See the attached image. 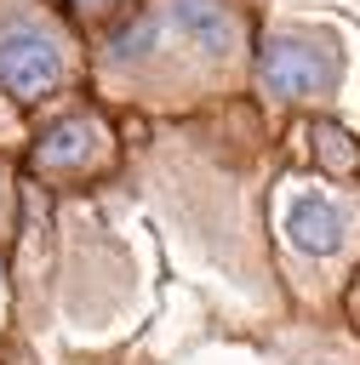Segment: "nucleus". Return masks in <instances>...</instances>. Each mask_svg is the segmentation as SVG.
<instances>
[{
    "label": "nucleus",
    "instance_id": "1",
    "mask_svg": "<svg viewBox=\"0 0 360 365\" xmlns=\"http://www.w3.org/2000/svg\"><path fill=\"white\" fill-rule=\"evenodd\" d=\"M343 74V51L337 40L314 34V29H269L263 34V51H257V86L280 103H297V97H314V91H331Z\"/></svg>",
    "mask_w": 360,
    "mask_h": 365
},
{
    "label": "nucleus",
    "instance_id": "2",
    "mask_svg": "<svg viewBox=\"0 0 360 365\" xmlns=\"http://www.w3.org/2000/svg\"><path fill=\"white\" fill-rule=\"evenodd\" d=\"M63 74H69V57L46 29L34 23L0 29V91H11L17 103H40L63 86Z\"/></svg>",
    "mask_w": 360,
    "mask_h": 365
},
{
    "label": "nucleus",
    "instance_id": "3",
    "mask_svg": "<svg viewBox=\"0 0 360 365\" xmlns=\"http://www.w3.org/2000/svg\"><path fill=\"white\" fill-rule=\"evenodd\" d=\"M160 23H166V40H183L206 57H229L240 51V23L223 0H160L154 6Z\"/></svg>",
    "mask_w": 360,
    "mask_h": 365
},
{
    "label": "nucleus",
    "instance_id": "4",
    "mask_svg": "<svg viewBox=\"0 0 360 365\" xmlns=\"http://www.w3.org/2000/svg\"><path fill=\"white\" fill-rule=\"evenodd\" d=\"M286 240L303 257H331L349 240V211L331 194H291L286 200Z\"/></svg>",
    "mask_w": 360,
    "mask_h": 365
},
{
    "label": "nucleus",
    "instance_id": "5",
    "mask_svg": "<svg viewBox=\"0 0 360 365\" xmlns=\"http://www.w3.org/2000/svg\"><path fill=\"white\" fill-rule=\"evenodd\" d=\"M97 148H103V125H97L91 114H69V120H57V125L34 143V165H40V171H80Z\"/></svg>",
    "mask_w": 360,
    "mask_h": 365
},
{
    "label": "nucleus",
    "instance_id": "6",
    "mask_svg": "<svg viewBox=\"0 0 360 365\" xmlns=\"http://www.w3.org/2000/svg\"><path fill=\"white\" fill-rule=\"evenodd\" d=\"M160 40H166L160 11H137L131 23H120V29L109 34V57H114V63H126V57H149Z\"/></svg>",
    "mask_w": 360,
    "mask_h": 365
},
{
    "label": "nucleus",
    "instance_id": "7",
    "mask_svg": "<svg viewBox=\"0 0 360 365\" xmlns=\"http://www.w3.org/2000/svg\"><path fill=\"white\" fill-rule=\"evenodd\" d=\"M309 143H314V154H320L326 171H354V165H360V143H354L343 125H314Z\"/></svg>",
    "mask_w": 360,
    "mask_h": 365
},
{
    "label": "nucleus",
    "instance_id": "8",
    "mask_svg": "<svg viewBox=\"0 0 360 365\" xmlns=\"http://www.w3.org/2000/svg\"><path fill=\"white\" fill-rule=\"evenodd\" d=\"M74 6H109V0H74Z\"/></svg>",
    "mask_w": 360,
    "mask_h": 365
}]
</instances>
